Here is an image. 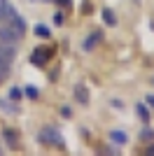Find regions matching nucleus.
<instances>
[{
    "label": "nucleus",
    "instance_id": "5",
    "mask_svg": "<svg viewBox=\"0 0 154 156\" xmlns=\"http://www.w3.org/2000/svg\"><path fill=\"white\" fill-rule=\"evenodd\" d=\"M98 42H101V33L96 30V33H91L89 37H86V40L82 42V49H84V51H91V49H94V47H96Z\"/></svg>",
    "mask_w": 154,
    "mask_h": 156
},
{
    "label": "nucleus",
    "instance_id": "2",
    "mask_svg": "<svg viewBox=\"0 0 154 156\" xmlns=\"http://www.w3.org/2000/svg\"><path fill=\"white\" fill-rule=\"evenodd\" d=\"M40 140L45 144H54V147H63V137H61V133H58L56 128H45L42 133H40Z\"/></svg>",
    "mask_w": 154,
    "mask_h": 156
},
{
    "label": "nucleus",
    "instance_id": "11",
    "mask_svg": "<svg viewBox=\"0 0 154 156\" xmlns=\"http://www.w3.org/2000/svg\"><path fill=\"white\" fill-rule=\"evenodd\" d=\"M24 96H28V98H31V100H35V98L40 96L38 86H26V89H24Z\"/></svg>",
    "mask_w": 154,
    "mask_h": 156
},
{
    "label": "nucleus",
    "instance_id": "15",
    "mask_svg": "<svg viewBox=\"0 0 154 156\" xmlns=\"http://www.w3.org/2000/svg\"><path fill=\"white\" fill-rule=\"evenodd\" d=\"M63 21H65L63 12H56V14H54V23H56V26H63Z\"/></svg>",
    "mask_w": 154,
    "mask_h": 156
},
{
    "label": "nucleus",
    "instance_id": "23",
    "mask_svg": "<svg viewBox=\"0 0 154 156\" xmlns=\"http://www.w3.org/2000/svg\"><path fill=\"white\" fill-rule=\"evenodd\" d=\"M2 79H5V77H2V75H0V84H2Z\"/></svg>",
    "mask_w": 154,
    "mask_h": 156
},
{
    "label": "nucleus",
    "instance_id": "25",
    "mask_svg": "<svg viewBox=\"0 0 154 156\" xmlns=\"http://www.w3.org/2000/svg\"><path fill=\"white\" fill-rule=\"evenodd\" d=\"M0 154H2V149H0Z\"/></svg>",
    "mask_w": 154,
    "mask_h": 156
},
{
    "label": "nucleus",
    "instance_id": "9",
    "mask_svg": "<svg viewBox=\"0 0 154 156\" xmlns=\"http://www.w3.org/2000/svg\"><path fill=\"white\" fill-rule=\"evenodd\" d=\"M135 112H138V117H140L142 121H145V124H147V121H149V110H147V105L138 103V105H135Z\"/></svg>",
    "mask_w": 154,
    "mask_h": 156
},
{
    "label": "nucleus",
    "instance_id": "10",
    "mask_svg": "<svg viewBox=\"0 0 154 156\" xmlns=\"http://www.w3.org/2000/svg\"><path fill=\"white\" fill-rule=\"evenodd\" d=\"M7 96H9V100H19V98L24 96V89H19V86H12Z\"/></svg>",
    "mask_w": 154,
    "mask_h": 156
},
{
    "label": "nucleus",
    "instance_id": "8",
    "mask_svg": "<svg viewBox=\"0 0 154 156\" xmlns=\"http://www.w3.org/2000/svg\"><path fill=\"white\" fill-rule=\"evenodd\" d=\"M110 137H112L117 144H126L128 142V135H126V133H122V130H110Z\"/></svg>",
    "mask_w": 154,
    "mask_h": 156
},
{
    "label": "nucleus",
    "instance_id": "3",
    "mask_svg": "<svg viewBox=\"0 0 154 156\" xmlns=\"http://www.w3.org/2000/svg\"><path fill=\"white\" fill-rule=\"evenodd\" d=\"M14 56H16V47H14V44H5V42H0V61H2V63H9V65H12Z\"/></svg>",
    "mask_w": 154,
    "mask_h": 156
},
{
    "label": "nucleus",
    "instance_id": "6",
    "mask_svg": "<svg viewBox=\"0 0 154 156\" xmlns=\"http://www.w3.org/2000/svg\"><path fill=\"white\" fill-rule=\"evenodd\" d=\"M75 98H77V100H79L82 105L89 103V93H86V89H84L82 84H77V86H75Z\"/></svg>",
    "mask_w": 154,
    "mask_h": 156
},
{
    "label": "nucleus",
    "instance_id": "13",
    "mask_svg": "<svg viewBox=\"0 0 154 156\" xmlns=\"http://www.w3.org/2000/svg\"><path fill=\"white\" fill-rule=\"evenodd\" d=\"M140 140H145V142L154 140V130H152V128H142V130H140Z\"/></svg>",
    "mask_w": 154,
    "mask_h": 156
},
{
    "label": "nucleus",
    "instance_id": "4",
    "mask_svg": "<svg viewBox=\"0 0 154 156\" xmlns=\"http://www.w3.org/2000/svg\"><path fill=\"white\" fill-rule=\"evenodd\" d=\"M49 49L47 47H38L35 51H33V56H31V63H35V65H45V61L49 58Z\"/></svg>",
    "mask_w": 154,
    "mask_h": 156
},
{
    "label": "nucleus",
    "instance_id": "18",
    "mask_svg": "<svg viewBox=\"0 0 154 156\" xmlns=\"http://www.w3.org/2000/svg\"><path fill=\"white\" fill-rule=\"evenodd\" d=\"M54 2H56V5H61V7H70L72 0H54Z\"/></svg>",
    "mask_w": 154,
    "mask_h": 156
},
{
    "label": "nucleus",
    "instance_id": "19",
    "mask_svg": "<svg viewBox=\"0 0 154 156\" xmlns=\"http://www.w3.org/2000/svg\"><path fill=\"white\" fill-rule=\"evenodd\" d=\"M110 103H112V107H124V103H122V100H119V98H112Z\"/></svg>",
    "mask_w": 154,
    "mask_h": 156
},
{
    "label": "nucleus",
    "instance_id": "24",
    "mask_svg": "<svg viewBox=\"0 0 154 156\" xmlns=\"http://www.w3.org/2000/svg\"><path fill=\"white\" fill-rule=\"evenodd\" d=\"M33 2H38V0H33Z\"/></svg>",
    "mask_w": 154,
    "mask_h": 156
},
{
    "label": "nucleus",
    "instance_id": "14",
    "mask_svg": "<svg viewBox=\"0 0 154 156\" xmlns=\"http://www.w3.org/2000/svg\"><path fill=\"white\" fill-rule=\"evenodd\" d=\"M0 107H5L7 112H19V107H16V105H9V103H5V100H0Z\"/></svg>",
    "mask_w": 154,
    "mask_h": 156
},
{
    "label": "nucleus",
    "instance_id": "20",
    "mask_svg": "<svg viewBox=\"0 0 154 156\" xmlns=\"http://www.w3.org/2000/svg\"><path fill=\"white\" fill-rule=\"evenodd\" d=\"M105 151H108V154H119V149H117V147H108Z\"/></svg>",
    "mask_w": 154,
    "mask_h": 156
},
{
    "label": "nucleus",
    "instance_id": "16",
    "mask_svg": "<svg viewBox=\"0 0 154 156\" xmlns=\"http://www.w3.org/2000/svg\"><path fill=\"white\" fill-rule=\"evenodd\" d=\"M61 117L70 119V117H72V110H70V107H61Z\"/></svg>",
    "mask_w": 154,
    "mask_h": 156
},
{
    "label": "nucleus",
    "instance_id": "1",
    "mask_svg": "<svg viewBox=\"0 0 154 156\" xmlns=\"http://www.w3.org/2000/svg\"><path fill=\"white\" fill-rule=\"evenodd\" d=\"M21 40H24V37H21V35L14 30L12 26H7V23H0V42H5V44H14V47H16Z\"/></svg>",
    "mask_w": 154,
    "mask_h": 156
},
{
    "label": "nucleus",
    "instance_id": "7",
    "mask_svg": "<svg viewBox=\"0 0 154 156\" xmlns=\"http://www.w3.org/2000/svg\"><path fill=\"white\" fill-rule=\"evenodd\" d=\"M103 21H105L108 26H112V28H115V26H117V16H115V12L105 7V9H103Z\"/></svg>",
    "mask_w": 154,
    "mask_h": 156
},
{
    "label": "nucleus",
    "instance_id": "12",
    "mask_svg": "<svg viewBox=\"0 0 154 156\" xmlns=\"http://www.w3.org/2000/svg\"><path fill=\"white\" fill-rule=\"evenodd\" d=\"M35 35H40V37H51V30L47 26H35Z\"/></svg>",
    "mask_w": 154,
    "mask_h": 156
},
{
    "label": "nucleus",
    "instance_id": "21",
    "mask_svg": "<svg viewBox=\"0 0 154 156\" xmlns=\"http://www.w3.org/2000/svg\"><path fill=\"white\" fill-rule=\"evenodd\" d=\"M147 103H149V105H152V107H154V96H152V93H149V96H147Z\"/></svg>",
    "mask_w": 154,
    "mask_h": 156
},
{
    "label": "nucleus",
    "instance_id": "22",
    "mask_svg": "<svg viewBox=\"0 0 154 156\" xmlns=\"http://www.w3.org/2000/svg\"><path fill=\"white\" fill-rule=\"evenodd\" d=\"M147 154H152V156H154V144H152V147L147 149Z\"/></svg>",
    "mask_w": 154,
    "mask_h": 156
},
{
    "label": "nucleus",
    "instance_id": "17",
    "mask_svg": "<svg viewBox=\"0 0 154 156\" xmlns=\"http://www.w3.org/2000/svg\"><path fill=\"white\" fill-rule=\"evenodd\" d=\"M5 137H7V142H9V144H16V137H14L12 133H9V130L5 133Z\"/></svg>",
    "mask_w": 154,
    "mask_h": 156
}]
</instances>
